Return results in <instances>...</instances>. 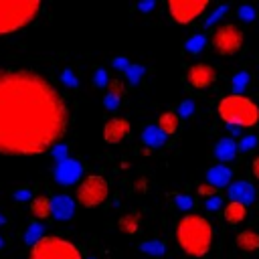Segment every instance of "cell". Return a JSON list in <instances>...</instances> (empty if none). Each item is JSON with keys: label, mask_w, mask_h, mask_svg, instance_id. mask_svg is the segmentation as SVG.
Listing matches in <instances>:
<instances>
[{"label": "cell", "mask_w": 259, "mask_h": 259, "mask_svg": "<svg viewBox=\"0 0 259 259\" xmlns=\"http://www.w3.org/2000/svg\"><path fill=\"white\" fill-rule=\"evenodd\" d=\"M75 214V200L69 194H55L51 198V217L57 221H69Z\"/></svg>", "instance_id": "obj_12"}, {"label": "cell", "mask_w": 259, "mask_h": 259, "mask_svg": "<svg viewBox=\"0 0 259 259\" xmlns=\"http://www.w3.org/2000/svg\"><path fill=\"white\" fill-rule=\"evenodd\" d=\"M174 202H176V206L180 208V210H190L192 208V198L190 196H186V194H176L174 196Z\"/></svg>", "instance_id": "obj_28"}, {"label": "cell", "mask_w": 259, "mask_h": 259, "mask_svg": "<svg viewBox=\"0 0 259 259\" xmlns=\"http://www.w3.org/2000/svg\"><path fill=\"white\" fill-rule=\"evenodd\" d=\"M219 117L229 127H253L259 121V107L245 95H225L217 105Z\"/></svg>", "instance_id": "obj_3"}, {"label": "cell", "mask_w": 259, "mask_h": 259, "mask_svg": "<svg viewBox=\"0 0 259 259\" xmlns=\"http://www.w3.org/2000/svg\"><path fill=\"white\" fill-rule=\"evenodd\" d=\"M243 42H245V34L233 22H225V24L217 26L210 34V47L214 49V53H219L223 57L239 53L243 49Z\"/></svg>", "instance_id": "obj_7"}, {"label": "cell", "mask_w": 259, "mask_h": 259, "mask_svg": "<svg viewBox=\"0 0 259 259\" xmlns=\"http://www.w3.org/2000/svg\"><path fill=\"white\" fill-rule=\"evenodd\" d=\"M93 81H95L97 87H107V83H109V75H107V71H105V69H97Z\"/></svg>", "instance_id": "obj_30"}, {"label": "cell", "mask_w": 259, "mask_h": 259, "mask_svg": "<svg viewBox=\"0 0 259 259\" xmlns=\"http://www.w3.org/2000/svg\"><path fill=\"white\" fill-rule=\"evenodd\" d=\"M113 67H115V69L125 71V69L130 67V61H127L125 57H115V59H113Z\"/></svg>", "instance_id": "obj_38"}, {"label": "cell", "mask_w": 259, "mask_h": 259, "mask_svg": "<svg viewBox=\"0 0 259 259\" xmlns=\"http://www.w3.org/2000/svg\"><path fill=\"white\" fill-rule=\"evenodd\" d=\"M2 247H4V239L0 237V249H2Z\"/></svg>", "instance_id": "obj_43"}, {"label": "cell", "mask_w": 259, "mask_h": 259, "mask_svg": "<svg viewBox=\"0 0 259 259\" xmlns=\"http://www.w3.org/2000/svg\"><path fill=\"white\" fill-rule=\"evenodd\" d=\"M227 194L233 202H241V204H249L255 200V186L247 180H237V182H231L227 186Z\"/></svg>", "instance_id": "obj_13"}, {"label": "cell", "mask_w": 259, "mask_h": 259, "mask_svg": "<svg viewBox=\"0 0 259 259\" xmlns=\"http://www.w3.org/2000/svg\"><path fill=\"white\" fill-rule=\"evenodd\" d=\"M125 83L121 81V79H109V83H107V93H111V95H115V97H123L125 95Z\"/></svg>", "instance_id": "obj_26"}, {"label": "cell", "mask_w": 259, "mask_h": 259, "mask_svg": "<svg viewBox=\"0 0 259 259\" xmlns=\"http://www.w3.org/2000/svg\"><path fill=\"white\" fill-rule=\"evenodd\" d=\"M42 237V227H40V223H36V221H32L28 227H26V233H24V241L32 247L38 239Z\"/></svg>", "instance_id": "obj_23"}, {"label": "cell", "mask_w": 259, "mask_h": 259, "mask_svg": "<svg viewBox=\"0 0 259 259\" xmlns=\"http://www.w3.org/2000/svg\"><path fill=\"white\" fill-rule=\"evenodd\" d=\"M214 79H217V71L206 63H194L186 71V83L192 89H206L214 83Z\"/></svg>", "instance_id": "obj_10"}, {"label": "cell", "mask_w": 259, "mask_h": 259, "mask_svg": "<svg viewBox=\"0 0 259 259\" xmlns=\"http://www.w3.org/2000/svg\"><path fill=\"white\" fill-rule=\"evenodd\" d=\"M223 217H225V221H227L229 225H239V223H243L245 217H247V206L241 204V202L229 200V204H225V208H223Z\"/></svg>", "instance_id": "obj_16"}, {"label": "cell", "mask_w": 259, "mask_h": 259, "mask_svg": "<svg viewBox=\"0 0 259 259\" xmlns=\"http://www.w3.org/2000/svg\"><path fill=\"white\" fill-rule=\"evenodd\" d=\"M192 111H194V103L190 101V99H186V101H182L180 105H178V117L182 115V117H190L192 115Z\"/></svg>", "instance_id": "obj_29"}, {"label": "cell", "mask_w": 259, "mask_h": 259, "mask_svg": "<svg viewBox=\"0 0 259 259\" xmlns=\"http://www.w3.org/2000/svg\"><path fill=\"white\" fill-rule=\"evenodd\" d=\"M103 103H105V107H107V109H117V105L121 103V99H119V97H115V95H111V93H107V95L103 97Z\"/></svg>", "instance_id": "obj_34"}, {"label": "cell", "mask_w": 259, "mask_h": 259, "mask_svg": "<svg viewBox=\"0 0 259 259\" xmlns=\"http://www.w3.org/2000/svg\"><path fill=\"white\" fill-rule=\"evenodd\" d=\"M14 198L16 200H28L30 198V190L28 188H18V190H14Z\"/></svg>", "instance_id": "obj_39"}, {"label": "cell", "mask_w": 259, "mask_h": 259, "mask_svg": "<svg viewBox=\"0 0 259 259\" xmlns=\"http://www.w3.org/2000/svg\"><path fill=\"white\" fill-rule=\"evenodd\" d=\"M255 144H257V138H255V136H245V138L237 144V148H239L241 152H247V150L255 148Z\"/></svg>", "instance_id": "obj_31"}, {"label": "cell", "mask_w": 259, "mask_h": 259, "mask_svg": "<svg viewBox=\"0 0 259 259\" xmlns=\"http://www.w3.org/2000/svg\"><path fill=\"white\" fill-rule=\"evenodd\" d=\"M142 142L150 148H160V146H164L166 136L162 134V130L158 125H146L142 132Z\"/></svg>", "instance_id": "obj_20"}, {"label": "cell", "mask_w": 259, "mask_h": 259, "mask_svg": "<svg viewBox=\"0 0 259 259\" xmlns=\"http://www.w3.org/2000/svg\"><path fill=\"white\" fill-rule=\"evenodd\" d=\"M30 212L36 221H45L51 217V198L49 196H34L30 200Z\"/></svg>", "instance_id": "obj_19"}, {"label": "cell", "mask_w": 259, "mask_h": 259, "mask_svg": "<svg viewBox=\"0 0 259 259\" xmlns=\"http://www.w3.org/2000/svg\"><path fill=\"white\" fill-rule=\"evenodd\" d=\"M69 105L40 73L0 67V156H40L67 134Z\"/></svg>", "instance_id": "obj_1"}, {"label": "cell", "mask_w": 259, "mask_h": 259, "mask_svg": "<svg viewBox=\"0 0 259 259\" xmlns=\"http://www.w3.org/2000/svg\"><path fill=\"white\" fill-rule=\"evenodd\" d=\"M176 243L190 257H204L212 245V227L202 214L188 212L176 225Z\"/></svg>", "instance_id": "obj_2"}, {"label": "cell", "mask_w": 259, "mask_h": 259, "mask_svg": "<svg viewBox=\"0 0 259 259\" xmlns=\"http://www.w3.org/2000/svg\"><path fill=\"white\" fill-rule=\"evenodd\" d=\"M237 152H239V148H237V142L233 138H223L214 146V156L221 162H231L237 156Z\"/></svg>", "instance_id": "obj_15"}, {"label": "cell", "mask_w": 259, "mask_h": 259, "mask_svg": "<svg viewBox=\"0 0 259 259\" xmlns=\"http://www.w3.org/2000/svg\"><path fill=\"white\" fill-rule=\"evenodd\" d=\"M198 194H200V196L210 198V196H217V194H219V190H217L214 186H210V184H206V182H204V184H200V186H198Z\"/></svg>", "instance_id": "obj_32"}, {"label": "cell", "mask_w": 259, "mask_h": 259, "mask_svg": "<svg viewBox=\"0 0 259 259\" xmlns=\"http://www.w3.org/2000/svg\"><path fill=\"white\" fill-rule=\"evenodd\" d=\"M63 81H65L69 87H77V77H75L73 71H69V69L63 71Z\"/></svg>", "instance_id": "obj_35"}, {"label": "cell", "mask_w": 259, "mask_h": 259, "mask_svg": "<svg viewBox=\"0 0 259 259\" xmlns=\"http://www.w3.org/2000/svg\"><path fill=\"white\" fill-rule=\"evenodd\" d=\"M237 247L241 249V251H245V253H251V251H257L259 249V233H255V231H251V229H247V231H241L239 235H237Z\"/></svg>", "instance_id": "obj_18"}, {"label": "cell", "mask_w": 259, "mask_h": 259, "mask_svg": "<svg viewBox=\"0 0 259 259\" xmlns=\"http://www.w3.org/2000/svg\"><path fill=\"white\" fill-rule=\"evenodd\" d=\"M38 0H0V36L26 28L38 14Z\"/></svg>", "instance_id": "obj_4"}, {"label": "cell", "mask_w": 259, "mask_h": 259, "mask_svg": "<svg viewBox=\"0 0 259 259\" xmlns=\"http://www.w3.org/2000/svg\"><path fill=\"white\" fill-rule=\"evenodd\" d=\"M130 132H132L130 119H125V117H111L103 125V140L113 146V144L123 142L130 136Z\"/></svg>", "instance_id": "obj_11"}, {"label": "cell", "mask_w": 259, "mask_h": 259, "mask_svg": "<svg viewBox=\"0 0 259 259\" xmlns=\"http://www.w3.org/2000/svg\"><path fill=\"white\" fill-rule=\"evenodd\" d=\"M221 204H223V198H221V194H217V196H210V198L206 200V208H208V210H217Z\"/></svg>", "instance_id": "obj_36"}, {"label": "cell", "mask_w": 259, "mask_h": 259, "mask_svg": "<svg viewBox=\"0 0 259 259\" xmlns=\"http://www.w3.org/2000/svg\"><path fill=\"white\" fill-rule=\"evenodd\" d=\"M28 259H83V253L69 239L57 235H42L30 247Z\"/></svg>", "instance_id": "obj_5"}, {"label": "cell", "mask_w": 259, "mask_h": 259, "mask_svg": "<svg viewBox=\"0 0 259 259\" xmlns=\"http://www.w3.org/2000/svg\"><path fill=\"white\" fill-rule=\"evenodd\" d=\"M140 225H142V219H140L138 212H127V214H123V217L117 221L119 231H123V233H127V235H136V233L140 231Z\"/></svg>", "instance_id": "obj_21"}, {"label": "cell", "mask_w": 259, "mask_h": 259, "mask_svg": "<svg viewBox=\"0 0 259 259\" xmlns=\"http://www.w3.org/2000/svg\"><path fill=\"white\" fill-rule=\"evenodd\" d=\"M107 196H109L107 180L99 174H89L81 178L75 192V202L81 204L83 208H97L107 200Z\"/></svg>", "instance_id": "obj_6"}, {"label": "cell", "mask_w": 259, "mask_h": 259, "mask_svg": "<svg viewBox=\"0 0 259 259\" xmlns=\"http://www.w3.org/2000/svg\"><path fill=\"white\" fill-rule=\"evenodd\" d=\"M247 81H249V73H237L233 77V91H235V95H241V91L247 87Z\"/></svg>", "instance_id": "obj_27"}, {"label": "cell", "mask_w": 259, "mask_h": 259, "mask_svg": "<svg viewBox=\"0 0 259 259\" xmlns=\"http://www.w3.org/2000/svg\"><path fill=\"white\" fill-rule=\"evenodd\" d=\"M178 123H180V117H178L176 111H164V113H160L156 125H158V127L162 130V134L168 138V136H174V134L178 132Z\"/></svg>", "instance_id": "obj_17"}, {"label": "cell", "mask_w": 259, "mask_h": 259, "mask_svg": "<svg viewBox=\"0 0 259 259\" xmlns=\"http://www.w3.org/2000/svg\"><path fill=\"white\" fill-rule=\"evenodd\" d=\"M237 12H239V16H241L243 20H253V18H255V10H253V8L249 6V4L241 6V8L237 10Z\"/></svg>", "instance_id": "obj_33"}, {"label": "cell", "mask_w": 259, "mask_h": 259, "mask_svg": "<svg viewBox=\"0 0 259 259\" xmlns=\"http://www.w3.org/2000/svg\"><path fill=\"white\" fill-rule=\"evenodd\" d=\"M225 12H227V6H221V8H219V10H217V12H214V14H212V16H210V18H208L206 22H208V24H212V22H214L217 18H221V16H223Z\"/></svg>", "instance_id": "obj_40"}, {"label": "cell", "mask_w": 259, "mask_h": 259, "mask_svg": "<svg viewBox=\"0 0 259 259\" xmlns=\"http://www.w3.org/2000/svg\"><path fill=\"white\" fill-rule=\"evenodd\" d=\"M206 47V36L202 34V32H196V34H192L186 42H184V49L190 53V55H196V53H200L202 49Z\"/></svg>", "instance_id": "obj_22"}, {"label": "cell", "mask_w": 259, "mask_h": 259, "mask_svg": "<svg viewBox=\"0 0 259 259\" xmlns=\"http://www.w3.org/2000/svg\"><path fill=\"white\" fill-rule=\"evenodd\" d=\"M251 174L259 180V156H257V158H253V162H251Z\"/></svg>", "instance_id": "obj_41"}, {"label": "cell", "mask_w": 259, "mask_h": 259, "mask_svg": "<svg viewBox=\"0 0 259 259\" xmlns=\"http://www.w3.org/2000/svg\"><path fill=\"white\" fill-rule=\"evenodd\" d=\"M81 176H83V166L79 160L75 158H65V160H59L57 166H55V180L59 184H65V186H71L75 182H81Z\"/></svg>", "instance_id": "obj_9"}, {"label": "cell", "mask_w": 259, "mask_h": 259, "mask_svg": "<svg viewBox=\"0 0 259 259\" xmlns=\"http://www.w3.org/2000/svg\"><path fill=\"white\" fill-rule=\"evenodd\" d=\"M210 6L208 0H168L166 8L176 24H190Z\"/></svg>", "instance_id": "obj_8"}, {"label": "cell", "mask_w": 259, "mask_h": 259, "mask_svg": "<svg viewBox=\"0 0 259 259\" xmlns=\"http://www.w3.org/2000/svg\"><path fill=\"white\" fill-rule=\"evenodd\" d=\"M123 73H125V79H127L130 83H140L142 77H144V73H146V69H144L142 65H132V63H130V67H127Z\"/></svg>", "instance_id": "obj_25"}, {"label": "cell", "mask_w": 259, "mask_h": 259, "mask_svg": "<svg viewBox=\"0 0 259 259\" xmlns=\"http://www.w3.org/2000/svg\"><path fill=\"white\" fill-rule=\"evenodd\" d=\"M206 184H210V186H214L217 190H221V188H225V186H229L231 184V180H233V170L227 166V164H214V166H210L208 170H206Z\"/></svg>", "instance_id": "obj_14"}, {"label": "cell", "mask_w": 259, "mask_h": 259, "mask_svg": "<svg viewBox=\"0 0 259 259\" xmlns=\"http://www.w3.org/2000/svg\"><path fill=\"white\" fill-rule=\"evenodd\" d=\"M156 6V2L152 0V2H144V4H138V10H150V8H154Z\"/></svg>", "instance_id": "obj_42"}, {"label": "cell", "mask_w": 259, "mask_h": 259, "mask_svg": "<svg viewBox=\"0 0 259 259\" xmlns=\"http://www.w3.org/2000/svg\"><path fill=\"white\" fill-rule=\"evenodd\" d=\"M140 249H142L144 253H148V255H164L166 245H164L162 241L154 239V241H144V243L140 245Z\"/></svg>", "instance_id": "obj_24"}, {"label": "cell", "mask_w": 259, "mask_h": 259, "mask_svg": "<svg viewBox=\"0 0 259 259\" xmlns=\"http://www.w3.org/2000/svg\"><path fill=\"white\" fill-rule=\"evenodd\" d=\"M53 154L57 156V162H59V160H65V158H67V156H65V154H67V146L57 144V146L53 148Z\"/></svg>", "instance_id": "obj_37"}]
</instances>
